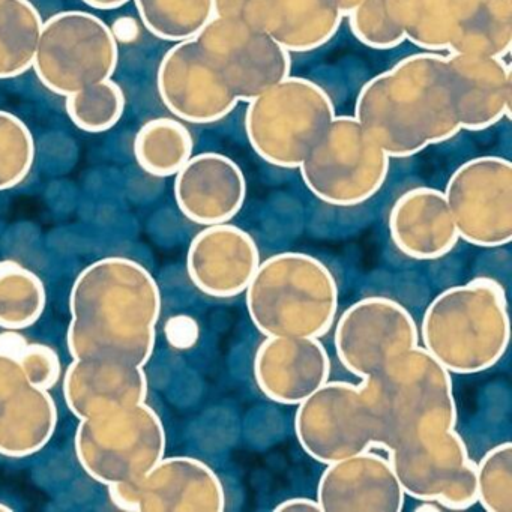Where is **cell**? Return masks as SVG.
I'll list each match as a JSON object with an SVG mask.
<instances>
[{
  "instance_id": "cell-42",
  "label": "cell",
  "mask_w": 512,
  "mask_h": 512,
  "mask_svg": "<svg viewBox=\"0 0 512 512\" xmlns=\"http://www.w3.org/2000/svg\"><path fill=\"white\" fill-rule=\"evenodd\" d=\"M332 2H334L335 7L338 8V11H340L344 17H347L361 4L362 0H332Z\"/></svg>"
},
{
  "instance_id": "cell-12",
  "label": "cell",
  "mask_w": 512,
  "mask_h": 512,
  "mask_svg": "<svg viewBox=\"0 0 512 512\" xmlns=\"http://www.w3.org/2000/svg\"><path fill=\"white\" fill-rule=\"evenodd\" d=\"M446 203L467 244L497 248L512 241V164L496 155L472 158L446 184Z\"/></svg>"
},
{
  "instance_id": "cell-6",
  "label": "cell",
  "mask_w": 512,
  "mask_h": 512,
  "mask_svg": "<svg viewBox=\"0 0 512 512\" xmlns=\"http://www.w3.org/2000/svg\"><path fill=\"white\" fill-rule=\"evenodd\" d=\"M335 116L334 101L319 83L290 74L248 103L245 134L266 163L298 169Z\"/></svg>"
},
{
  "instance_id": "cell-34",
  "label": "cell",
  "mask_w": 512,
  "mask_h": 512,
  "mask_svg": "<svg viewBox=\"0 0 512 512\" xmlns=\"http://www.w3.org/2000/svg\"><path fill=\"white\" fill-rule=\"evenodd\" d=\"M35 140L28 125L0 110V191L22 184L35 161Z\"/></svg>"
},
{
  "instance_id": "cell-4",
  "label": "cell",
  "mask_w": 512,
  "mask_h": 512,
  "mask_svg": "<svg viewBox=\"0 0 512 512\" xmlns=\"http://www.w3.org/2000/svg\"><path fill=\"white\" fill-rule=\"evenodd\" d=\"M338 284L331 269L298 251L260 262L245 290L248 316L265 337L322 338L337 320Z\"/></svg>"
},
{
  "instance_id": "cell-9",
  "label": "cell",
  "mask_w": 512,
  "mask_h": 512,
  "mask_svg": "<svg viewBox=\"0 0 512 512\" xmlns=\"http://www.w3.org/2000/svg\"><path fill=\"white\" fill-rule=\"evenodd\" d=\"M118 62V40L107 23L86 11H62L43 23L32 68L44 88L67 98L112 79Z\"/></svg>"
},
{
  "instance_id": "cell-24",
  "label": "cell",
  "mask_w": 512,
  "mask_h": 512,
  "mask_svg": "<svg viewBox=\"0 0 512 512\" xmlns=\"http://www.w3.org/2000/svg\"><path fill=\"white\" fill-rule=\"evenodd\" d=\"M389 235L404 256L437 260L457 245V227L443 191L416 187L398 197L389 212Z\"/></svg>"
},
{
  "instance_id": "cell-1",
  "label": "cell",
  "mask_w": 512,
  "mask_h": 512,
  "mask_svg": "<svg viewBox=\"0 0 512 512\" xmlns=\"http://www.w3.org/2000/svg\"><path fill=\"white\" fill-rule=\"evenodd\" d=\"M71 358H100L145 367L154 355L161 292L145 266L106 257L80 272L70 295Z\"/></svg>"
},
{
  "instance_id": "cell-16",
  "label": "cell",
  "mask_w": 512,
  "mask_h": 512,
  "mask_svg": "<svg viewBox=\"0 0 512 512\" xmlns=\"http://www.w3.org/2000/svg\"><path fill=\"white\" fill-rule=\"evenodd\" d=\"M157 88L166 109L184 124H215L239 104L196 37L176 43L163 56Z\"/></svg>"
},
{
  "instance_id": "cell-32",
  "label": "cell",
  "mask_w": 512,
  "mask_h": 512,
  "mask_svg": "<svg viewBox=\"0 0 512 512\" xmlns=\"http://www.w3.org/2000/svg\"><path fill=\"white\" fill-rule=\"evenodd\" d=\"M65 109L71 122L86 133L112 130L125 110V94L112 79L89 86L65 98Z\"/></svg>"
},
{
  "instance_id": "cell-41",
  "label": "cell",
  "mask_w": 512,
  "mask_h": 512,
  "mask_svg": "<svg viewBox=\"0 0 512 512\" xmlns=\"http://www.w3.org/2000/svg\"><path fill=\"white\" fill-rule=\"evenodd\" d=\"M82 2L95 10L112 11L124 7L130 0H82Z\"/></svg>"
},
{
  "instance_id": "cell-19",
  "label": "cell",
  "mask_w": 512,
  "mask_h": 512,
  "mask_svg": "<svg viewBox=\"0 0 512 512\" xmlns=\"http://www.w3.org/2000/svg\"><path fill=\"white\" fill-rule=\"evenodd\" d=\"M404 499L391 461L373 449L326 464L317 485L322 512H400Z\"/></svg>"
},
{
  "instance_id": "cell-18",
  "label": "cell",
  "mask_w": 512,
  "mask_h": 512,
  "mask_svg": "<svg viewBox=\"0 0 512 512\" xmlns=\"http://www.w3.org/2000/svg\"><path fill=\"white\" fill-rule=\"evenodd\" d=\"M259 265L253 236L230 223L206 226L188 248V277L211 298L232 299L245 293Z\"/></svg>"
},
{
  "instance_id": "cell-36",
  "label": "cell",
  "mask_w": 512,
  "mask_h": 512,
  "mask_svg": "<svg viewBox=\"0 0 512 512\" xmlns=\"http://www.w3.org/2000/svg\"><path fill=\"white\" fill-rule=\"evenodd\" d=\"M16 358L25 371L26 379L35 388L50 391L61 380V359L55 349L46 344L26 343Z\"/></svg>"
},
{
  "instance_id": "cell-15",
  "label": "cell",
  "mask_w": 512,
  "mask_h": 512,
  "mask_svg": "<svg viewBox=\"0 0 512 512\" xmlns=\"http://www.w3.org/2000/svg\"><path fill=\"white\" fill-rule=\"evenodd\" d=\"M109 497L127 512H223L226 491L211 466L194 457L164 455L145 476L110 485Z\"/></svg>"
},
{
  "instance_id": "cell-7",
  "label": "cell",
  "mask_w": 512,
  "mask_h": 512,
  "mask_svg": "<svg viewBox=\"0 0 512 512\" xmlns=\"http://www.w3.org/2000/svg\"><path fill=\"white\" fill-rule=\"evenodd\" d=\"M389 166L391 158L355 116H335L298 169L317 199L353 208L382 190Z\"/></svg>"
},
{
  "instance_id": "cell-38",
  "label": "cell",
  "mask_w": 512,
  "mask_h": 512,
  "mask_svg": "<svg viewBox=\"0 0 512 512\" xmlns=\"http://www.w3.org/2000/svg\"><path fill=\"white\" fill-rule=\"evenodd\" d=\"M164 332L170 346L178 350L191 349L199 338V326L196 320L185 314H179L167 320Z\"/></svg>"
},
{
  "instance_id": "cell-22",
  "label": "cell",
  "mask_w": 512,
  "mask_h": 512,
  "mask_svg": "<svg viewBox=\"0 0 512 512\" xmlns=\"http://www.w3.org/2000/svg\"><path fill=\"white\" fill-rule=\"evenodd\" d=\"M452 97L461 131H484L511 110V68L502 58L446 55Z\"/></svg>"
},
{
  "instance_id": "cell-21",
  "label": "cell",
  "mask_w": 512,
  "mask_h": 512,
  "mask_svg": "<svg viewBox=\"0 0 512 512\" xmlns=\"http://www.w3.org/2000/svg\"><path fill=\"white\" fill-rule=\"evenodd\" d=\"M176 205L199 226L230 223L247 199V179L241 167L218 152L193 155L175 175Z\"/></svg>"
},
{
  "instance_id": "cell-37",
  "label": "cell",
  "mask_w": 512,
  "mask_h": 512,
  "mask_svg": "<svg viewBox=\"0 0 512 512\" xmlns=\"http://www.w3.org/2000/svg\"><path fill=\"white\" fill-rule=\"evenodd\" d=\"M28 385L31 383L16 356L0 352V406Z\"/></svg>"
},
{
  "instance_id": "cell-29",
  "label": "cell",
  "mask_w": 512,
  "mask_h": 512,
  "mask_svg": "<svg viewBox=\"0 0 512 512\" xmlns=\"http://www.w3.org/2000/svg\"><path fill=\"white\" fill-rule=\"evenodd\" d=\"M194 140L184 122L176 118L151 119L134 139V157L155 178L175 176L193 157Z\"/></svg>"
},
{
  "instance_id": "cell-8",
  "label": "cell",
  "mask_w": 512,
  "mask_h": 512,
  "mask_svg": "<svg viewBox=\"0 0 512 512\" xmlns=\"http://www.w3.org/2000/svg\"><path fill=\"white\" fill-rule=\"evenodd\" d=\"M166 428L149 404L80 419L77 460L94 481L127 484L145 476L166 455Z\"/></svg>"
},
{
  "instance_id": "cell-23",
  "label": "cell",
  "mask_w": 512,
  "mask_h": 512,
  "mask_svg": "<svg viewBox=\"0 0 512 512\" xmlns=\"http://www.w3.org/2000/svg\"><path fill=\"white\" fill-rule=\"evenodd\" d=\"M62 386L65 403L79 421L145 403L148 397L143 367L112 359H73Z\"/></svg>"
},
{
  "instance_id": "cell-35",
  "label": "cell",
  "mask_w": 512,
  "mask_h": 512,
  "mask_svg": "<svg viewBox=\"0 0 512 512\" xmlns=\"http://www.w3.org/2000/svg\"><path fill=\"white\" fill-rule=\"evenodd\" d=\"M478 503L488 512L512 511V443L485 452L476 464Z\"/></svg>"
},
{
  "instance_id": "cell-3",
  "label": "cell",
  "mask_w": 512,
  "mask_h": 512,
  "mask_svg": "<svg viewBox=\"0 0 512 512\" xmlns=\"http://www.w3.org/2000/svg\"><path fill=\"white\" fill-rule=\"evenodd\" d=\"M419 340L449 373H484L499 364L511 340L502 284L478 277L443 290L422 316Z\"/></svg>"
},
{
  "instance_id": "cell-20",
  "label": "cell",
  "mask_w": 512,
  "mask_h": 512,
  "mask_svg": "<svg viewBox=\"0 0 512 512\" xmlns=\"http://www.w3.org/2000/svg\"><path fill=\"white\" fill-rule=\"evenodd\" d=\"M254 379L269 400L298 406L331 376V358L319 338L266 337L254 355Z\"/></svg>"
},
{
  "instance_id": "cell-2",
  "label": "cell",
  "mask_w": 512,
  "mask_h": 512,
  "mask_svg": "<svg viewBox=\"0 0 512 512\" xmlns=\"http://www.w3.org/2000/svg\"><path fill=\"white\" fill-rule=\"evenodd\" d=\"M355 119L391 158H409L461 131L446 55L421 52L368 80Z\"/></svg>"
},
{
  "instance_id": "cell-28",
  "label": "cell",
  "mask_w": 512,
  "mask_h": 512,
  "mask_svg": "<svg viewBox=\"0 0 512 512\" xmlns=\"http://www.w3.org/2000/svg\"><path fill=\"white\" fill-rule=\"evenodd\" d=\"M470 0H397L406 41L424 52H449Z\"/></svg>"
},
{
  "instance_id": "cell-31",
  "label": "cell",
  "mask_w": 512,
  "mask_h": 512,
  "mask_svg": "<svg viewBox=\"0 0 512 512\" xmlns=\"http://www.w3.org/2000/svg\"><path fill=\"white\" fill-rule=\"evenodd\" d=\"M143 26L169 43L190 40L215 17L214 0H134Z\"/></svg>"
},
{
  "instance_id": "cell-13",
  "label": "cell",
  "mask_w": 512,
  "mask_h": 512,
  "mask_svg": "<svg viewBox=\"0 0 512 512\" xmlns=\"http://www.w3.org/2000/svg\"><path fill=\"white\" fill-rule=\"evenodd\" d=\"M334 346L344 370L362 382L379 373L395 356L419 346V328L400 302L368 296L338 317Z\"/></svg>"
},
{
  "instance_id": "cell-17",
  "label": "cell",
  "mask_w": 512,
  "mask_h": 512,
  "mask_svg": "<svg viewBox=\"0 0 512 512\" xmlns=\"http://www.w3.org/2000/svg\"><path fill=\"white\" fill-rule=\"evenodd\" d=\"M214 8L215 17L266 32L289 53L325 46L344 19L332 0H214Z\"/></svg>"
},
{
  "instance_id": "cell-43",
  "label": "cell",
  "mask_w": 512,
  "mask_h": 512,
  "mask_svg": "<svg viewBox=\"0 0 512 512\" xmlns=\"http://www.w3.org/2000/svg\"><path fill=\"white\" fill-rule=\"evenodd\" d=\"M440 509H442V506L437 505L436 502H424L421 506H418V508H415V511H433V512H439Z\"/></svg>"
},
{
  "instance_id": "cell-40",
  "label": "cell",
  "mask_w": 512,
  "mask_h": 512,
  "mask_svg": "<svg viewBox=\"0 0 512 512\" xmlns=\"http://www.w3.org/2000/svg\"><path fill=\"white\" fill-rule=\"evenodd\" d=\"M26 343L28 341L23 338V335L17 334V331H5V334H0V352L8 355L17 356Z\"/></svg>"
},
{
  "instance_id": "cell-5",
  "label": "cell",
  "mask_w": 512,
  "mask_h": 512,
  "mask_svg": "<svg viewBox=\"0 0 512 512\" xmlns=\"http://www.w3.org/2000/svg\"><path fill=\"white\" fill-rule=\"evenodd\" d=\"M361 383L376 410L383 451L419 434L451 430L457 424L451 373L424 347L395 356Z\"/></svg>"
},
{
  "instance_id": "cell-27",
  "label": "cell",
  "mask_w": 512,
  "mask_h": 512,
  "mask_svg": "<svg viewBox=\"0 0 512 512\" xmlns=\"http://www.w3.org/2000/svg\"><path fill=\"white\" fill-rule=\"evenodd\" d=\"M43 23L31 0H0V80L34 67Z\"/></svg>"
},
{
  "instance_id": "cell-10",
  "label": "cell",
  "mask_w": 512,
  "mask_h": 512,
  "mask_svg": "<svg viewBox=\"0 0 512 512\" xmlns=\"http://www.w3.org/2000/svg\"><path fill=\"white\" fill-rule=\"evenodd\" d=\"M295 434L305 454L322 464L380 449L379 421L362 383L328 380L298 404Z\"/></svg>"
},
{
  "instance_id": "cell-30",
  "label": "cell",
  "mask_w": 512,
  "mask_h": 512,
  "mask_svg": "<svg viewBox=\"0 0 512 512\" xmlns=\"http://www.w3.org/2000/svg\"><path fill=\"white\" fill-rule=\"evenodd\" d=\"M46 287L35 272L14 260L0 262V328L23 331L43 316Z\"/></svg>"
},
{
  "instance_id": "cell-33",
  "label": "cell",
  "mask_w": 512,
  "mask_h": 512,
  "mask_svg": "<svg viewBox=\"0 0 512 512\" xmlns=\"http://www.w3.org/2000/svg\"><path fill=\"white\" fill-rule=\"evenodd\" d=\"M356 40L374 50H391L406 41L397 0H362L347 16Z\"/></svg>"
},
{
  "instance_id": "cell-25",
  "label": "cell",
  "mask_w": 512,
  "mask_h": 512,
  "mask_svg": "<svg viewBox=\"0 0 512 512\" xmlns=\"http://www.w3.org/2000/svg\"><path fill=\"white\" fill-rule=\"evenodd\" d=\"M58 406L49 391L28 385L0 406V455L26 458L49 445Z\"/></svg>"
},
{
  "instance_id": "cell-11",
  "label": "cell",
  "mask_w": 512,
  "mask_h": 512,
  "mask_svg": "<svg viewBox=\"0 0 512 512\" xmlns=\"http://www.w3.org/2000/svg\"><path fill=\"white\" fill-rule=\"evenodd\" d=\"M388 455L406 496L451 511L478 503L476 463L455 428L404 440Z\"/></svg>"
},
{
  "instance_id": "cell-26",
  "label": "cell",
  "mask_w": 512,
  "mask_h": 512,
  "mask_svg": "<svg viewBox=\"0 0 512 512\" xmlns=\"http://www.w3.org/2000/svg\"><path fill=\"white\" fill-rule=\"evenodd\" d=\"M512 47V0H470L449 53L502 58Z\"/></svg>"
},
{
  "instance_id": "cell-44",
  "label": "cell",
  "mask_w": 512,
  "mask_h": 512,
  "mask_svg": "<svg viewBox=\"0 0 512 512\" xmlns=\"http://www.w3.org/2000/svg\"><path fill=\"white\" fill-rule=\"evenodd\" d=\"M0 512H13V508H10V506L0 502Z\"/></svg>"
},
{
  "instance_id": "cell-14",
  "label": "cell",
  "mask_w": 512,
  "mask_h": 512,
  "mask_svg": "<svg viewBox=\"0 0 512 512\" xmlns=\"http://www.w3.org/2000/svg\"><path fill=\"white\" fill-rule=\"evenodd\" d=\"M196 38L239 103H250L292 73V53L239 20L214 17Z\"/></svg>"
},
{
  "instance_id": "cell-39",
  "label": "cell",
  "mask_w": 512,
  "mask_h": 512,
  "mask_svg": "<svg viewBox=\"0 0 512 512\" xmlns=\"http://www.w3.org/2000/svg\"><path fill=\"white\" fill-rule=\"evenodd\" d=\"M275 512H322L319 502L308 497H292L275 506Z\"/></svg>"
}]
</instances>
